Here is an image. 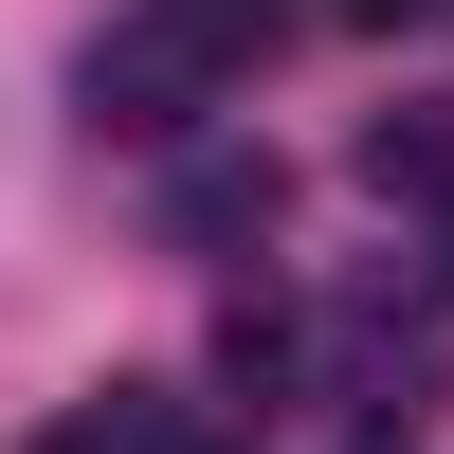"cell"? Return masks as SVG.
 Instances as JSON below:
<instances>
[{
  "instance_id": "obj_1",
  "label": "cell",
  "mask_w": 454,
  "mask_h": 454,
  "mask_svg": "<svg viewBox=\"0 0 454 454\" xmlns=\"http://www.w3.org/2000/svg\"><path fill=\"white\" fill-rule=\"evenodd\" d=\"M218 91H237V0H128L91 36V128H128V145H182Z\"/></svg>"
},
{
  "instance_id": "obj_3",
  "label": "cell",
  "mask_w": 454,
  "mask_h": 454,
  "mask_svg": "<svg viewBox=\"0 0 454 454\" xmlns=\"http://www.w3.org/2000/svg\"><path fill=\"white\" fill-rule=\"evenodd\" d=\"M182 218H200V237H254V218H273V164H218V182H200Z\"/></svg>"
},
{
  "instance_id": "obj_4",
  "label": "cell",
  "mask_w": 454,
  "mask_h": 454,
  "mask_svg": "<svg viewBox=\"0 0 454 454\" xmlns=\"http://www.w3.org/2000/svg\"><path fill=\"white\" fill-rule=\"evenodd\" d=\"M327 19H419V0H327Z\"/></svg>"
},
{
  "instance_id": "obj_2",
  "label": "cell",
  "mask_w": 454,
  "mask_h": 454,
  "mask_svg": "<svg viewBox=\"0 0 454 454\" xmlns=\"http://www.w3.org/2000/svg\"><path fill=\"white\" fill-rule=\"evenodd\" d=\"M36 454H182V419H164V382H109L73 419H36Z\"/></svg>"
}]
</instances>
